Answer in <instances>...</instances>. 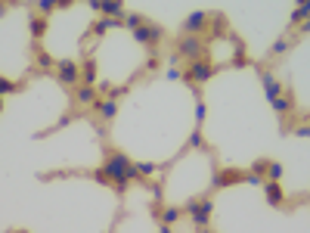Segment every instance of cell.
I'll return each mask as SVG.
<instances>
[{
	"label": "cell",
	"instance_id": "obj_29",
	"mask_svg": "<svg viewBox=\"0 0 310 233\" xmlns=\"http://www.w3.org/2000/svg\"><path fill=\"white\" fill-rule=\"evenodd\" d=\"M245 181L258 187V184H264V181H267V177H261V174H251V171H248V174H245Z\"/></svg>",
	"mask_w": 310,
	"mask_h": 233
},
{
	"label": "cell",
	"instance_id": "obj_12",
	"mask_svg": "<svg viewBox=\"0 0 310 233\" xmlns=\"http://www.w3.org/2000/svg\"><path fill=\"white\" fill-rule=\"evenodd\" d=\"M118 25H124V19H109V16H102V19L93 22V34H106L109 28H118Z\"/></svg>",
	"mask_w": 310,
	"mask_h": 233
},
{
	"label": "cell",
	"instance_id": "obj_8",
	"mask_svg": "<svg viewBox=\"0 0 310 233\" xmlns=\"http://www.w3.org/2000/svg\"><path fill=\"white\" fill-rule=\"evenodd\" d=\"M186 211H189V218H192L198 227H205L208 218H211V199H208V196H205V199H192V202L186 205Z\"/></svg>",
	"mask_w": 310,
	"mask_h": 233
},
{
	"label": "cell",
	"instance_id": "obj_25",
	"mask_svg": "<svg viewBox=\"0 0 310 233\" xmlns=\"http://www.w3.org/2000/svg\"><path fill=\"white\" fill-rule=\"evenodd\" d=\"M189 146H192V149H202V146H205V137H202V131H198V128L189 134Z\"/></svg>",
	"mask_w": 310,
	"mask_h": 233
},
{
	"label": "cell",
	"instance_id": "obj_20",
	"mask_svg": "<svg viewBox=\"0 0 310 233\" xmlns=\"http://www.w3.org/2000/svg\"><path fill=\"white\" fill-rule=\"evenodd\" d=\"M273 109H276L279 115H285V112L291 109V97H288V94H282V97H279L276 103H273Z\"/></svg>",
	"mask_w": 310,
	"mask_h": 233
},
{
	"label": "cell",
	"instance_id": "obj_13",
	"mask_svg": "<svg viewBox=\"0 0 310 233\" xmlns=\"http://www.w3.org/2000/svg\"><path fill=\"white\" fill-rule=\"evenodd\" d=\"M102 16H109V19H118V16L124 13V7H121V0H102Z\"/></svg>",
	"mask_w": 310,
	"mask_h": 233
},
{
	"label": "cell",
	"instance_id": "obj_35",
	"mask_svg": "<svg viewBox=\"0 0 310 233\" xmlns=\"http://www.w3.org/2000/svg\"><path fill=\"white\" fill-rule=\"evenodd\" d=\"M158 233H171V224H158Z\"/></svg>",
	"mask_w": 310,
	"mask_h": 233
},
{
	"label": "cell",
	"instance_id": "obj_21",
	"mask_svg": "<svg viewBox=\"0 0 310 233\" xmlns=\"http://www.w3.org/2000/svg\"><path fill=\"white\" fill-rule=\"evenodd\" d=\"M19 91V84L10 81V78H0V97H7V94H16Z\"/></svg>",
	"mask_w": 310,
	"mask_h": 233
},
{
	"label": "cell",
	"instance_id": "obj_16",
	"mask_svg": "<svg viewBox=\"0 0 310 233\" xmlns=\"http://www.w3.org/2000/svg\"><path fill=\"white\" fill-rule=\"evenodd\" d=\"M81 81H84V84H93V81H96V65L90 62V59L81 65Z\"/></svg>",
	"mask_w": 310,
	"mask_h": 233
},
{
	"label": "cell",
	"instance_id": "obj_3",
	"mask_svg": "<svg viewBox=\"0 0 310 233\" xmlns=\"http://www.w3.org/2000/svg\"><path fill=\"white\" fill-rule=\"evenodd\" d=\"M56 78L62 81V84H78L81 81V65L75 62V59H59L56 62Z\"/></svg>",
	"mask_w": 310,
	"mask_h": 233
},
{
	"label": "cell",
	"instance_id": "obj_17",
	"mask_svg": "<svg viewBox=\"0 0 310 233\" xmlns=\"http://www.w3.org/2000/svg\"><path fill=\"white\" fill-rule=\"evenodd\" d=\"M282 174H285L282 162H270L267 165V181H282Z\"/></svg>",
	"mask_w": 310,
	"mask_h": 233
},
{
	"label": "cell",
	"instance_id": "obj_9",
	"mask_svg": "<svg viewBox=\"0 0 310 233\" xmlns=\"http://www.w3.org/2000/svg\"><path fill=\"white\" fill-rule=\"evenodd\" d=\"M239 181H245V174L236 171V168H224V171L214 174V187H230V184H239Z\"/></svg>",
	"mask_w": 310,
	"mask_h": 233
},
{
	"label": "cell",
	"instance_id": "obj_37",
	"mask_svg": "<svg viewBox=\"0 0 310 233\" xmlns=\"http://www.w3.org/2000/svg\"><path fill=\"white\" fill-rule=\"evenodd\" d=\"M13 233H25V230H13Z\"/></svg>",
	"mask_w": 310,
	"mask_h": 233
},
{
	"label": "cell",
	"instance_id": "obj_27",
	"mask_svg": "<svg viewBox=\"0 0 310 233\" xmlns=\"http://www.w3.org/2000/svg\"><path fill=\"white\" fill-rule=\"evenodd\" d=\"M56 7H59V0H38V10L41 13H53Z\"/></svg>",
	"mask_w": 310,
	"mask_h": 233
},
{
	"label": "cell",
	"instance_id": "obj_18",
	"mask_svg": "<svg viewBox=\"0 0 310 233\" xmlns=\"http://www.w3.org/2000/svg\"><path fill=\"white\" fill-rule=\"evenodd\" d=\"M143 22H149V19L140 16V13H127V16H124V25H127V28H140Z\"/></svg>",
	"mask_w": 310,
	"mask_h": 233
},
{
	"label": "cell",
	"instance_id": "obj_23",
	"mask_svg": "<svg viewBox=\"0 0 310 233\" xmlns=\"http://www.w3.org/2000/svg\"><path fill=\"white\" fill-rule=\"evenodd\" d=\"M288 47H291V44H288L285 38H279L276 44H273V47H270V53H273V56H282V53H288Z\"/></svg>",
	"mask_w": 310,
	"mask_h": 233
},
{
	"label": "cell",
	"instance_id": "obj_14",
	"mask_svg": "<svg viewBox=\"0 0 310 233\" xmlns=\"http://www.w3.org/2000/svg\"><path fill=\"white\" fill-rule=\"evenodd\" d=\"M75 97H78V103H84V106H90V103H96V91H93V84H81Z\"/></svg>",
	"mask_w": 310,
	"mask_h": 233
},
{
	"label": "cell",
	"instance_id": "obj_11",
	"mask_svg": "<svg viewBox=\"0 0 310 233\" xmlns=\"http://www.w3.org/2000/svg\"><path fill=\"white\" fill-rule=\"evenodd\" d=\"M93 106H96V112H99V118H106V121L118 115V100H96Z\"/></svg>",
	"mask_w": 310,
	"mask_h": 233
},
{
	"label": "cell",
	"instance_id": "obj_26",
	"mask_svg": "<svg viewBox=\"0 0 310 233\" xmlns=\"http://www.w3.org/2000/svg\"><path fill=\"white\" fill-rule=\"evenodd\" d=\"M267 165H270L267 159H258V162L251 165V174H261V177H267Z\"/></svg>",
	"mask_w": 310,
	"mask_h": 233
},
{
	"label": "cell",
	"instance_id": "obj_6",
	"mask_svg": "<svg viewBox=\"0 0 310 233\" xmlns=\"http://www.w3.org/2000/svg\"><path fill=\"white\" fill-rule=\"evenodd\" d=\"M134 41L143 44V47H152V44L161 41V28L155 22H143L140 28H134Z\"/></svg>",
	"mask_w": 310,
	"mask_h": 233
},
{
	"label": "cell",
	"instance_id": "obj_4",
	"mask_svg": "<svg viewBox=\"0 0 310 233\" xmlns=\"http://www.w3.org/2000/svg\"><path fill=\"white\" fill-rule=\"evenodd\" d=\"M258 75H261V84H264V94H267V103L273 106L279 97H282V84L276 81V75H273L270 68H258Z\"/></svg>",
	"mask_w": 310,
	"mask_h": 233
},
{
	"label": "cell",
	"instance_id": "obj_28",
	"mask_svg": "<svg viewBox=\"0 0 310 233\" xmlns=\"http://www.w3.org/2000/svg\"><path fill=\"white\" fill-rule=\"evenodd\" d=\"M34 53H38V65H41V68H50V65H53V59L47 56V53H41V50H38V44H34Z\"/></svg>",
	"mask_w": 310,
	"mask_h": 233
},
{
	"label": "cell",
	"instance_id": "obj_36",
	"mask_svg": "<svg viewBox=\"0 0 310 233\" xmlns=\"http://www.w3.org/2000/svg\"><path fill=\"white\" fill-rule=\"evenodd\" d=\"M0 112H4V97H0Z\"/></svg>",
	"mask_w": 310,
	"mask_h": 233
},
{
	"label": "cell",
	"instance_id": "obj_15",
	"mask_svg": "<svg viewBox=\"0 0 310 233\" xmlns=\"http://www.w3.org/2000/svg\"><path fill=\"white\" fill-rule=\"evenodd\" d=\"M28 31H31V38H44L47 19H44V16H34V19H28Z\"/></svg>",
	"mask_w": 310,
	"mask_h": 233
},
{
	"label": "cell",
	"instance_id": "obj_22",
	"mask_svg": "<svg viewBox=\"0 0 310 233\" xmlns=\"http://www.w3.org/2000/svg\"><path fill=\"white\" fill-rule=\"evenodd\" d=\"M177 221H180L177 208H165V211H161V224H177Z\"/></svg>",
	"mask_w": 310,
	"mask_h": 233
},
{
	"label": "cell",
	"instance_id": "obj_7",
	"mask_svg": "<svg viewBox=\"0 0 310 233\" xmlns=\"http://www.w3.org/2000/svg\"><path fill=\"white\" fill-rule=\"evenodd\" d=\"M211 75H214V65H211L208 59H192V65H189V71H186V81H192V84H205Z\"/></svg>",
	"mask_w": 310,
	"mask_h": 233
},
{
	"label": "cell",
	"instance_id": "obj_32",
	"mask_svg": "<svg viewBox=\"0 0 310 233\" xmlns=\"http://www.w3.org/2000/svg\"><path fill=\"white\" fill-rule=\"evenodd\" d=\"M301 34H310V16H307V19L301 22Z\"/></svg>",
	"mask_w": 310,
	"mask_h": 233
},
{
	"label": "cell",
	"instance_id": "obj_10",
	"mask_svg": "<svg viewBox=\"0 0 310 233\" xmlns=\"http://www.w3.org/2000/svg\"><path fill=\"white\" fill-rule=\"evenodd\" d=\"M264 193H267V202L270 205H282L285 202V193H282L279 181H264Z\"/></svg>",
	"mask_w": 310,
	"mask_h": 233
},
{
	"label": "cell",
	"instance_id": "obj_34",
	"mask_svg": "<svg viewBox=\"0 0 310 233\" xmlns=\"http://www.w3.org/2000/svg\"><path fill=\"white\" fill-rule=\"evenodd\" d=\"M7 16V0H0V19Z\"/></svg>",
	"mask_w": 310,
	"mask_h": 233
},
{
	"label": "cell",
	"instance_id": "obj_19",
	"mask_svg": "<svg viewBox=\"0 0 310 233\" xmlns=\"http://www.w3.org/2000/svg\"><path fill=\"white\" fill-rule=\"evenodd\" d=\"M155 168H158L155 162H137V174L140 177H155Z\"/></svg>",
	"mask_w": 310,
	"mask_h": 233
},
{
	"label": "cell",
	"instance_id": "obj_24",
	"mask_svg": "<svg viewBox=\"0 0 310 233\" xmlns=\"http://www.w3.org/2000/svg\"><path fill=\"white\" fill-rule=\"evenodd\" d=\"M205 118H208V106L202 100H195V124H202Z\"/></svg>",
	"mask_w": 310,
	"mask_h": 233
},
{
	"label": "cell",
	"instance_id": "obj_1",
	"mask_svg": "<svg viewBox=\"0 0 310 233\" xmlns=\"http://www.w3.org/2000/svg\"><path fill=\"white\" fill-rule=\"evenodd\" d=\"M102 171H106V177L115 184V190L118 193H124L127 190V184L134 181V177H140L137 174V162H131L124 152H106V162H102Z\"/></svg>",
	"mask_w": 310,
	"mask_h": 233
},
{
	"label": "cell",
	"instance_id": "obj_5",
	"mask_svg": "<svg viewBox=\"0 0 310 233\" xmlns=\"http://www.w3.org/2000/svg\"><path fill=\"white\" fill-rule=\"evenodd\" d=\"M208 22H211V16H208L205 10H195V13H189L186 19H183L180 31H183V34H198V31H205V28H208Z\"/></svg>",
	"mask_w": 310,
	"mask_h": 233
},
{
	"label": "cell",
	"instance_id": "obj_31",
	"mask_svg": "<svg viewBox=\"0 0 310 233\" xmlns=\"http://www.w3.org/2000/svg\"><path fill=\"white\" fill-rule=\"evenodd\" d=\"M165 78H168V81H177V78H180V71H177V68H168V71H165Z\"/></svg>",
	"mask_w": 310,
	"mask_h": 233
},
{
	"label": "cell",
	"instance_id": "obj_33",
	"mask_svg": "<svg viewBox=\"0 0 310 233\" xmlns=\"http://www.w3.org/2000/svg\"><path fill=\"white\" fill-rule=\"evenodd\" d=\"M87 7H90V10H99V7H102V0H87Z\"/></svg>",
	"mask_w": 310,
	"mask_h": 233
},
{
	"label": "cell",
	"instance_id": "obj_2",
	"mask_svg": "<svg viewBox=\"0 0 310 233\" xmlns=\"http://www.w3.org/2000/svg\"><path fill=\"white\" fill-rule=\"evenodd\" d=\"M205 53V38H198V34H183L177 44V56H186V59H202Z\"/></svg>",
	"mask_w": 310,
	"mask_h": 233
},
{
	"label": "cell",
	"instance_id": "obj_30",
	"mask_svg": "<svg viewBox=\"0 0 310 233\" xmlns=\"http://www.w3.org/2000/svg\"><path fill=\"white\" fill-rule=\"evenodd\" d=\"M295 134H298V137H310V124H298Z\"/></svg>",
	"mask_w": 310,
	"mask_h": 233
}]
</instances>
